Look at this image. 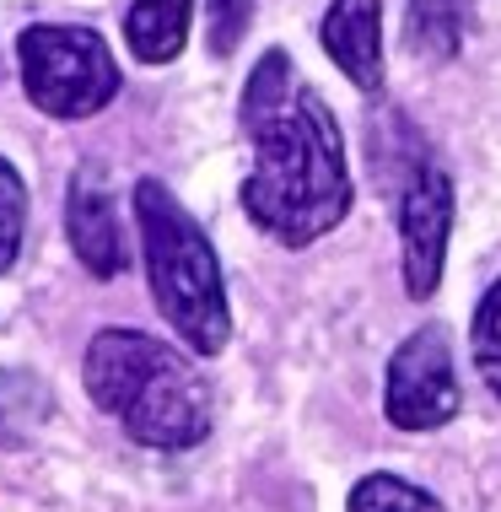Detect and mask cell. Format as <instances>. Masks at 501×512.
I'll return each instance as SVG.
<instances>
[{
    "mask_svg": "<svg viewBox=\"0 0 501 512\" xmlns=\"http://www.w3.org/2000/svg\"><path fill=\"white\" fill-rule=\"evenodd\" d=\"M405 44L421 60H453L458 44H464V0H410Z\"/></svg>",
    "mask_w": 501,
    "mask_h": 512,
    "instance_id": "30bf717a",
    "label": "cell"
},
{
    "mask_svg": "<svg viewBox=\"0 0 501 512\" xmlns=\"http://www.w3.org/2000/svg\"><path fill=\"white\" fill-rule=\"evenodd\" d=\"M135 227H141V254L162 318L178 329V340L194 356H221L232 340V313H227L221 259L205 238V227L178 205V195L162 178L135 184Z\"/></svg>",
    "mask_w": 501,
    "mask_h": 512,
    "instance_id": "3957f363",
    "label": "cell"
},
{
    "mask_svg": "<svg viewBox=\"0 0 501 512\" xmlns=\"http://www.w3.org/2000/svg\"><path fill=\"white\" fill-rule=\"evenodd\" d=\"M383 410L399 432H437L458 415V367L453 340L442 324H426L394 351L388 362Z\"/></svg>",
    "mask_w": 501,
    "mask_h": 512,
    "instance_id": "8992f818",
    "label": "cell"
},
{
    "mask_svg": "<svg viewBox=\"0 0 501 512\" xmlns=\"http://www.w3.org/2000/svg\"><path fill=\"white\" fill-rule=\"evenodd\" d=\"M351 512H442V502L421 486H410V480L399 475H367L351 486Z\"/></svg>",
    "mask_w": 501,
    "mask_h": 512,
    "instance_id": "8fae6325",
    "label": "cell"
},
{
    "mask_svg": "<svg viewBox=\"0 0 501 512\" xmlns=\"http://www.w3.org/2000/svg\"><path fill=\"white\" fill-rule=\"evenodd\" d=\"M81 383H87L92 405L108 410L146 448H194V442L211 437V383L200 378V367L178 345L157 335H141V329L92 335Z\"/></svg>",
    "mask_w": 501,
    "mask_h": 512,
    "instance_id": "7a4b0ae2",
    "label": "cell"
},
{
    "mask_svg": "<svg viewBox=\"0 0 501 512\" xmlns=\"http://www.w3.org/2000/svg\"><path fill=\"white\" fill-rule=\"evenodd\" d=\"M318 44L361 92L383 87V0H329Z\"/></svg>",
    "mask_w": 501,
    "mask_h": 512,
    "instance_id": "ba28073f",
    "label": "cell"
},
{
    "mask_svg": "<svg viewBox=\"0 0 501 512\" xmlns=\"http://www.w3.org/2000/svg\"><path fill=\"white\" fill-rule=\"evenodd\" d=\"M469 351H475V367L485 378V389L501 399V281L485 286L475 324H469Z\"/></svg>",
    "mask_w": 501,
    "mask_h": 512,
    "instance_id": "7c38bea8",
    "label": "cell"
},
{
    "mask_svg": "<svg viewBox=\"0 0 501 512\" xmlns=\"http://www.w3.org/2000/svg\"><path fill=\"white\" fill-rule=\"evenodd\" d=\"M205 17H211V49L232 54L254 22V0H205Z\"/></svg>",
    "mask_w": 501,
    "mask_h": 512,
    "instance_id": "5bb4252c",
    "label": "cell"
},
{
    "mask_svg": "<svg viewBox=\"0 0 501 512\" xmlns=\"http://www.w3.org/2000/svg\"><path fill=\"white\" fill-rule=\"evenodd\" d=\"M17 405L38 410L33 383H27V378H6V372H0V442H6V432H22V426H27V415H17Z\"/></svg>",
    "mask_w": 501,
    "mask_h": 512,
    "instance_id": "9a60e30c",
    "label": "cell"
},
{
    "mask_svg": "<svg viewBox=\"0 0 501 512\" xmlns=\"http://www.w3.org/2000/svg\"><path fill=\"white\" fill-rule=\"evenodd\" d=\"M189 22H194V0H135L124 11V44H130L135 60L167 65L184 54Z\"/></svg>",
    "mask_w": 501,
    "mask_h": 512,
    "instance_id": "9c48e42d",
    "label": "cell"
},
{
    "mask_svg": "<svg viewBox=\"0 0 501 512\" xmlns=\"http://www.w3.org/2000/svg\"><path fill=\"white\" fill-rule=\"evenodd\" d=\"M22 232H27V184H22V173L0 157V275L17 265Z\"/></svg>",
    "mask_w": 501,
    "mask_h": 512,
    "instance_id": "4fadbf2b",
    "label": "cell"
},
{
    "mask_svg": "<svg viewBox=\"0 0 501 512\" xmlns=\"http://www.w3.org/2000/svg\"><path fill=\"white\" fill-rule=\"evenodd\" d=\"M65 232H71L76 259L92 275H119L124 265H130V248H124V221L114 211V195H108V178L97 173V168H81L71 178Z\"/></svg>",
    "mask_w": 501,
    "mask_h": 512,
    "instance_id": "52a82bcc",
    "label": "cell"
},
{
    "mask_svg": "<svg viewBox=\"0 0 501 512\" xmlns=\"http://www.w3.org/2000/svg\"><path fill=\"white\" fill-rule=\"evenodd\" d=\"M453 243V173L437 157H410L399 189V254H405V292L415 302L437 297Z\"/></svg>",
    "mask_w": 501,
    "mask_h": 512,
    "instance_id": "5b68a950",
    "label": "cell"
},
{
    "mask_svg": "<svg viewBox=\"0 0 501 512\" xmlns=\"http://www.w3.org/2000/svg\"><path fill=\"white\" fill-rule=\"evenodd\" d=\"M17 60L27 98L49 119H92L119 98V65L92 27L38 22L17 38Z\"/></svg>",
    "mask_w": 501,
    "mask_h": 512,
    "instance_id": "277c9868",
    "label": "cell"
},
{
    "mask_svg": "<svg viewBox=\"0 0 501 512\" xmlns=\"http://www.w3.org/2000/svg\"><path fill=\"white\" fill-rule=\"evenodd\" d=\"M254 168L243 178V211L286 248H308L351 216V168L334 108L297 76L286 49H264L238 103Z\"/></svg>",
    "mask_w": 501,
    "mask_h": 512,
    "instance_id": "6da1fadb",
    "label": "cell"
}]
</instances>
